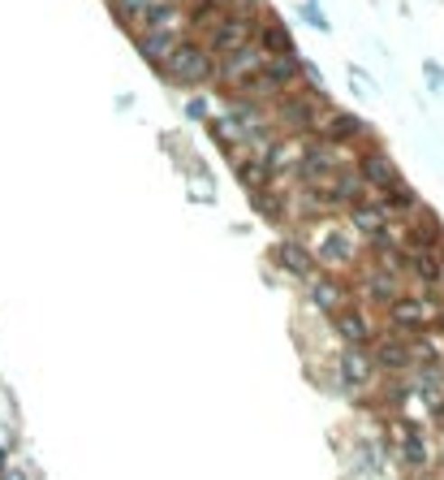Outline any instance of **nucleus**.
Segmentation results:
<instances>
[{
	"instance_id": "13",
	"label": "nucleus",
	"mask_w": 444,
	"mask_h": 480,
	"mask_svg": "<svg viewBox=\"0 0 444 480\" xmlns=\"http://www.w3.org/2000/svg\"><path fill=\"white\" fill-rule=\"evenodd\" d=\"M9 463H14V446H9V441H0V476L9 472Z\"/></svg>"
},
{
	"instance_id": "5",
	"label": "nucleus",
	"mask_w": 444,
	"mask_h": 480,
	"mask_svg": "<svg viewBox=\"0 0 444 480\" xmlns=\"http://www.w3.org/2000/svg\"><path fill=\"white\" fill-rule=\"evenodd\" d=\"M328 329H332V338H337V346H371V342L384 334L380 316L367 312L363 303H346L341 312H332Z\"/></svg>"
},
{
	"instance_id": "1",
	"label": "nucleus",
	"mask_w": 444,
	"mask_h": 480,
	"mask_svg": "<svg viewBox=\"0 0 444 480\" xmlns=\"http://www.w3.org/2000/svg\"><path fill=\"white\" fill-rule=\"evenodd\" d=\"M298 239L307 242L310 260L319 264V273H354L358 264L367 260V247L349 230V221H337V217L310 221V225H302Z\"/></svg>"
},
{
	"instance_id": "7",
	"label": "nucleus",
	"mask_w": 444,
	"mask_h": 480,
	"mask_svg": "<svg viewBox=\"0 0 444 480\" xmlns=\"http://www.w3.org/2000/svg\"><path fill=\"white\" fill-rule=\"evenodd\" d=\"M367 355L380 377H410V372H414V351H410V338H402V334H388L384 329V334L367 346Z\"/></svg>"
},
{
	"instance_id": "11",
	"label": "nucleus",
	"mask_w": 444,
	"mask_h": 480,
	"mask_svg": "<svg viewBox=\"0 0 444 480\" xmlns=\"http://www.w3.org/2000/svg\"><path fill=\"white\" fill-rule=\"evenodd\" d=\"M0 480H39V476L31 472V467H26V463H9V472H5Z\"/></svg>"
},
{
	"instance_id": "16",
	"label": "nucleus",
	"mask_w": 444,
	"mask_h": 480,
	"mask_svg": "<svg viewBox=\"0 0 444 480\" xmlns=\"http://www.w3.org/2000/svg\"><path fill=\"white\" fill-rule=\"evenodd\" d=\"M440 363H444V355H440Z\"/></svg>"
},
{
	"instance_id": "15",
	"label": "nucleus",
	"mask_w": 444,
	"mask_h": 480,
	"mask_svg": "<svg viewBox=\"0 0 444 480\" xmlns=\"http://www.w3.org/2000/svg\"><path fill=\"white\" fill-rule=\"evenodd\" d=\"M419 480H444V476H440V472H431V476H419Z\"/></svg>"
},
{
	"instance_id": "14",
	"label": "nucleus",
	"mask_w": 444,
	"mask_h": 480,
	"mask_svg": "<svg viewBox=\"0 0 444 480\" xmlns=\"http://www.w3.org/2000/svg\"><path fill=\"white\" fill-rule=\"evenodd\" d=\"M436 472L444 476V433H436Z\"/></svg>"
},
{
	"instance_id": "8",
	"label": "nucleus",
	"mask_w": 444,
	"mask_h": 480,
	"mask_svg": "<svg viewBox=\"0 0 444 480\" xmlns=\"http://www.w3.org/2000/svg\"><path fill=\"white\" fill-rule=\"evenodd\" d=\"M272 264H276L285 278L298 281V286L319 273V264L310 260V251H307V242H302V239H281V242H276V247H272Z\"/></svg>"
},
{
	"instance_id": "12",
	"label": "nucleus",
	"mask_w": 444,
	"mask_h": 480,
	"mask_svg": "<svg viewBox=\"0 0 444 480\" xmlns=\"http://www.w3.org/2000/svg\"><path fill=\"white\" fill-rule=\"evenodd\" d=\"M302 18H307L310 26H315V31H328V22H324V14H319V9H315V0H310L307 9H302Z\"/></svg>"
},
{
	"instance_id": "4",
	"label": "nucleus",
	"mask_w": 444,
	"mask_h": 480,
	"mask_svg": "<svg viewBox=\"0 0 444 480\" xmlns=\"http://www.w3.org/2000/svg\"><path fill=\"white\" fill-rule=\"evenodd\" d=\"M431 316H436V307H431L419 290H406L402 299H393L384 312H380V325H384L388 334L419 338V334H431Z\"/></svg>"
},
{
	"instance_id": "2",
	"label": "nucleus",
	"mask_w": 444,
	"mask_h": 480,
	"mask_svg": "<svg viewBox=\"0 0 444 480\" xmlns=\"http://www.w3.org/2000/svg\"><path fill=\"white\" fill-rule=\"evenodd\" d=\"M328 394H337V399L346 402H358L371 394V385L380 381V372H375V363H371L367 346H337L328 355Z\"/></svg>"
},
{
	"instance_id": "6",
	"label": "nucleus",
	"mask_w": 444,
	"mask_h": 480,
	"mask_svg": "<svg viewBox=\"0 0 444 480\" xmlns=\"http://www.w3.org/2000/svg\"><path fill=\"white\" fill-rule=\"evenodd\" d=\"M354 169H358V178L367 182L371 195H388V191L406 186L402 169H397V165H393V156H388V152H380V147H363V152L354 156Z\"/></svg>"
},
{
	"instance_id": "9",
	"label": "nucleus",
	"mask_w": 444,
	"mask_h": 480,
	"mask_svg": "<svg viewBox=\"0 0 444 480\" xmlns=\"http://www.w3.org/2000/svg\"><path fill=\"white\" fill-rule=\"evenodd\" d=\"M108 5H113V14L121 18L125 31H138V26L152 18L160 5H169V0H108Z\"/></svg>"
},
{
	"instance_id": "10",
	"label": "nucleus",
	"mask_w": 444,
	"mask_h": 480,
	"mask_svg": "<svg viewBox=\"0 0 444 480\" xmlns=\"http://www.w3.org/2000/svg\"><path fill=\"white\" fill-rule=\"evenodd\" d=\"M423 74H427V82H431V91H436V96H444V70H440V65H431V61H427Z\"/></svg>"
},
{
	"instance_id": "3",
	"label": "nucleus",
	"mask_w": 444,
	"mask_h": 480,
	"mask_svg": "<svg viewBox=\"0 0 444 480\" xmlns=\"http://www.w3.org/2000/svg\"><path fill=\"white\" fill-rule=\"evenodd\" d=\"M155 70L173 82V87H208V82L216 79V57L208 52V43L181 40Z\"/></svg>"
}]
</instances>
